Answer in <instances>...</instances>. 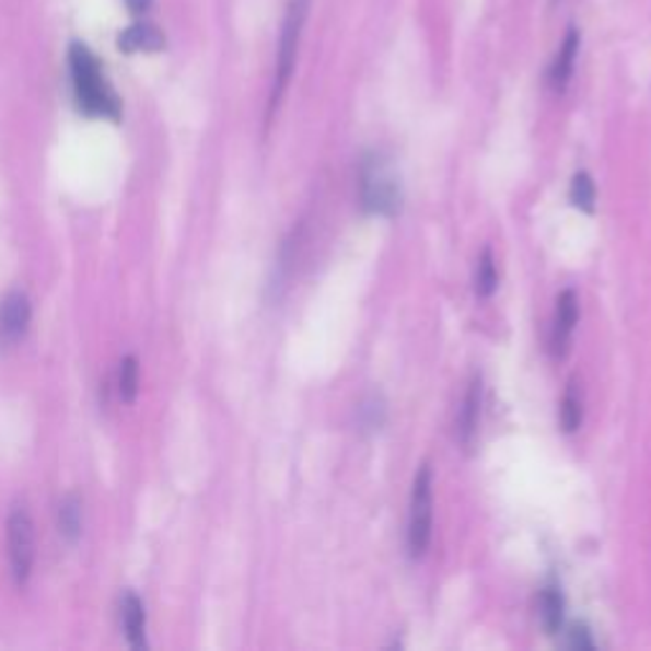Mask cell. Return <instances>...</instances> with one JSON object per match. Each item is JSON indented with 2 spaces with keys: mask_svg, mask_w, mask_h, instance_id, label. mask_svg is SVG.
<instances>
[{
  "mask_svg": "<svg viewBox=\"0 0 651 651\" xmlns=\"http://www.w3.org/2000/svg\"><path fill=\"white\" fill-rule=\"evenodd\" d=\"M69 77H72L77 107L84 115L120 120V100L109 88L100 59L84 44L69 46Z\"/></svg>",
  "mask_w": 651,
  "mask_h": 651,
  "instance_id": "6da1fadb",
  "label": "cell"
},
{
  "mask_svg": "<svg viewBox=\"0 0 651 651\" xmlns=\"http://www.w3.org/2000/svg\"><path fill=\"white\" fill-rule=\"evenodd\" d=\"M305 15H309V0H290L288 11H286V19H282V28H280L278 57H276V77H272L268 117L276 115V109L280 107L282 97H286L290 77H293V72H295V61H298V49H301Z\"/></svg>",
  "mask_w": 651,
  "mask_h": 651,
  "instance_id": "7a4b0ae2",
  "label": "cell"
},
{
  "mask_svg": "<svg viewBox=\"0 0 651 651\" xmlns=\"http://www.w3.org/2000/svg\"><path fill=\"white\" fill-rule=\"evenodd\" d=\"M359 194H362L364 209L374 211V214L392 217L399 211V201H403V194H399V182L392 174L387 161L382 155H370L362 163V174H359Z\"/></svg>",
  "mask_w": 651,
  "mask_h": 651,
  "instance_id": "3957f363",
  "label": "cell"
},
{
  "mask_svg": "<svg viewBox=\"0 0 651 651\" xmlns=\"http://www.w3.org/2000/svg\"><path fill=\"white\" fill-rule=\"evenodd\" d=\"M430 537H433V470L422 466L415 476L410 520H407V550L410 558L420 560L428 553Z\"/></svg>",
  "mask_w": 651,
  "mask_h": 651,
  "instance_id": "277c9868",
  "label": "cell"
},
{
  "mask_svg": "<svg viewBox=\"0 0 651 651\" xmlns=\"http://www.w3.org/2000/svg\"><path fill=\"white\" fill-rule=\"evenodd\" d=\"M36 558V532L34 522L26 509H13V514L8 516V560H11V570L15 583L23 585L31 576Z\"/></svg>",
  "mask_w": 651,
  "mask_h": 651,
  "instance_id": "5b68a950",
  "label": "cell"
},
{
  "mask_svg": "<svg viewBox=\"0 0 651 651\" xmlns=\"http://www.w3.org/2000/svg\"><path fill=\"white\" fill-rule=\"evenodd\" d=\"M31 324V301L26 293L13 290L0 301V344L13 347L28 332Z\"/></svg>",
  "mask_w": 651,
  "mask_h": 651,
  "instance_id": "8992f818",
  "label": "cell"
},
{
  "mask_svg": "<svg viewBox=\"0 0 651 651\" xmlns=\"http://www.w3.org/2000/svg\"><path fill=\"white\" fill-rule=\"evenodd\" d=\"M580 51V31L576 26L568 28L558 54H555L550 72H547V84H550L553 92H565L572 80V72H576V61Z\"/></svg>",
  "mask_w": 651,
  "mask_h": 651,
  "instance_id": "52a82bcc",
  "label": "cell"
},
{
  "mask_svg": "<svg viewBox=\"0 0 651 651\" xmlns=\"http://www.w3.org/2000/svg\"><path fill=\"white\" fill-rule=\"evenodd\" d=\"M578 324V295L572 290H565L558 298V309H555L553 318V332H550V347L553 354L562 357L570 347L572 332H576Z\"/></svg>",
  "mask_w": 651,
  "mask_h": 651,
  "instance_id": "ba28073f",
  "label": "cell"
},
{
  "mask_svg": "<svg viewBox=\"0 0 651 651\" xmlns=\"http://www.w3.org/2000/svg\"><path fill=\"white\" fill-rule=\"evenodd\" d=\"M117 46H120V51H125V54L161 51L163 46H166V38H163L159 26H153V23H148V21H138L125 31H120V36H117Z\"/></svg>",
  "mask_w": 651,
  "mask_h": 651,
  "instance_id": "9c48e42d",
  "label": "cell"
},
{
  "mask_svg": "<svg viewBox=\"0 0 651 651\" xmlns=\"http://www.w3.org/2000/svg\"><path fill=\"white\" fill-rule=\"evenodd\" d=\"M478 415H481V376H474L466 390L464 405L458 410V441L464 445L474 443L478 430Z\"/></svg>",
  "mask_w": 651,
  "mask_h": 651,
  "instance_id": "30bf717a",
  "label": "cell"
},
{
  "mask_svg": "<svg viewBox=\"0 0 651 651\" xmlns=\"http://www.w3.org/2000/svg\"><path fill=\"white\" fill-rule=\"evenodd\" d=\"M123 626L132 649L146 647V608L136 593H128L123 601Z\"/></svg>",
  "mask_w": 651,
  "mask_h": 651,
  "instance_id": "8fae6325",
  "label": "cell"
},
{
  "mask_svg": "<svg viewBox=\"0 0 651 651\" xmlns=\"http://www.w3.org/2000/svg\"><path fill=\"white\" fill-rule=\"evenodd\" d=\"M59 532L69 543H74L82 535V499L77 493L61 499L59 504Z\"/></svg>",
  "mask_w": 651,
  "mask_h": 651,
  "instance_id": "7c38bea8",
  "label": "cell"
},
{
  "mask_svg": "<svg viewBox=\"0 0 651 651\" xmlns=\"http://www.w3.org/2000/svg\"><path fill=\"white\" fill-rule=\"evenodd\" d=\"M580 422H583V399H580L578 384L570 382L560 403V426L565 433H576Z\"/></svg>",
  "mask_w": 651,
  "mask_h": 651,
  "instance_id": "4fadbf2b",
  "label": "cell"
},
{
  "mask_svg": "<svg viewBox=\"0 0 651 651\" xmlns=\"http://www.w3.org/2000/svg\"><path fill=\"white\" fill-rule=\"evenodd\" d=\"M499 286V276H497V263H493L491 249H484L481 257L476 263V278H474V288L478 298H491L493 290Z\"/></svg>",
  "mask_w": 651,
  "mask_h": 651,
  "instance_id": "5bb4252c",
  "label": "cell"
},
{
  "mask_svg": "<svg viewBox=\"0 0 651 651\" xmlns=\"http://www.w3.org/2000/svg\"><path fill=\"white\" fill-rule=\"evenodd\" d=\"M539 618H543V626L547 633H555L562 624V595L558 588H545L543 598H539Z\"/></svg>",
  "mask_w": 651,
  "mask_h": 651,
  "instance_id": "9a60e30c",
  "label": "cell"
},
{
  "mask_svg": "<svg viewBox=\"0 0 651 651\" xmlns=\"http://www.w3.org/2000/svg\"><path fill=\"white\" fill-rule=\"evenodd\" d=\"M570 201L572 207L580 209V211H593L595 209V184L593 178L583 174H576V178H572L570 184Z\"/></svg>",
  "mask_w": 651,
  "mask_h": 651,
  "instance_id": "2e32d148",
  "label": "cell"
},
{
  "mask_svg": "<svg viewBox=\"0 0 651 651\" xmlns=\"http://www.w3.org/2000/svg\"><path fill=\"white\" fill-rule=\"evenodd\" d=\"M117 390H120L123 403H132L138 395V362L136 357H125L120 364V376H117Z\"/></svg>",
  "mask_w": 651,
  "mask_h": 651,
  "instance_id": "e0dca14e",
  "label": "cell"
},
{
  "mask_svg": "<svg viewBox=\"0 0 651 651\" xmlns=\"http://www.w3.org/2000/svg\"><path fill=\"white\" fill-rule=\"evenodd\" d=\"M568 644H570L572 649H593V647H595V644H593V639L588 637V631H585V629H578V626L570 631V641H568Z\"/></svg>",
  "mask_w": 651,
  "mask_h": 651,
  "instance_id": "ac0fdd59",
  "label": "cell"
},
{
  "mask_svg": "<svg viewBox=\"0 0 651 651\" xmlns=\"http://www.w3.org/2000/svg\"><path fill=\"white\" fill-rule=\"evenodd\" d=\"M125 5H128L132 13L143 15V13L148 11V8H151V5H153V0H125Z\"/></svg>",
  "mask_w": 651,
  "mask_h": 651,
  "instance_id": "d6986e66",
  "label": "cell"
},
{
  "mask_svg": "<svg viewBox=\"0 0 651 651\" xmlns=\"http://www.w3.org/2000/svg\"><path fill=\"white\" fill-rule=\"evenodd\" d=\"M558 3H562V0H553V5H558Z\"/></svg>",
  "mask_w": 651,
  "mask_h": 651,
  "instance_id": "ffe728a7",
  "label": "cell"
}]
</instances>
